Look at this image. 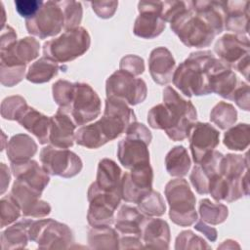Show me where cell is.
<instances>
[{"label": "cell", "instance_id": "obj_1", "mask_svg": "<svg viewBox=\"0 0 250 250\" xmlns=\"http://www.w3.org/2000/svg\"><path fill=\"white\" fill-rule=\"evenodd\" d=\"M196 120V110L189 101L182 99L171 87L163 91V104L152 107L147 114L148 124L154 129L165 130L173 141L188 137Z\"/></svg>", "mask_w": 250, "mask_h": 250}, {"label": "cell", "instance_id": "obj_2", "mask_svg": "<svg viewBox=\"0 0 250 250\" xmlns=\"http://www.w3.org/2000/svg\"><path fill=\"white\" fill-rule=\"evenodd\" d=\"M215 57L210 51L191 53L172 76L174 85L186 96L210 94L208 70Z\"/></svg>", "mask_w": 250, "mask_h": 250}, {"label": "cell", "instance_id": "obj_3", "mask_svg": "<svg viewBox=\"0 0 250 250\" xmlns=\"http://www.w3.org/2000/svg\"><path fill=\"white\" fill-rule=\"evenodd\" d=\"M172 30L188 47H207L213 41L215 32L208 22L194 12L189 1L188 6L171 21Z\"/></svg>", "mask_w": 250, "mask_h": 250}, {"label": "cell", "instance_id": "obj_4", "mask_svg": "<svg viewBox=\"0 0 250 250\" xmlns=\"http://www.w3.org/2000/svg\"><path fill=\"white\" fill-rule=\"evenodd\" d=\"M127 137L118 144V158L121 164L128 168L149 164V152L147 145L151 141V134L144 125L132 123L126 130Z\"/></svg>", "mask_w": 250, "mask_h": 250}, {"label": "cell", "instance_id": "obj_5", "mask_svg": "<svg viewBox=\"0 0 250 250\" xmlns=\"http://www.w3.org/2000/svg\"><path fill=\"white\" fill-rule=\"evenodd\" d=\"M90 46V36L83 27L68 29L60 37L47 41L43 46L45 57L58 62H66L83 55Z\"/></svg>", "mask_w": 250, "mask_h": 250}, {"label": "cell", "instance_id": "obj_6", "mask_svg": "<svg viewBox=\"0 0 250 250\" xmlns=\"http://www.w3.org/2000/svg\"><path fill=\"white\" fill-rule=\"evenodd\" d=\"M59 110L70 116L76 126L83 125L100 114L101 101L88 84L74 83L67 104Z\"/></svg>", "mask_w": 250, "mask_h": 250}, {"label": "cell", "instance_id": "obj_7", "mask_svg": "<svg viewBox=\"0 0 250 250\" xmlns=\"http://www.w3.org/2000/svg\"><path fill=\"white\" fill-rule=\"evenodd\" d=\"M165 194L170 204V218L174 223L188 226L196 220L195 197L187 181L184 179L170 181L166 186Z\"/></svg>", "mask_w": 250, "mask_h": 250}, {"label": "cell", "instance_id": "obj_8", "mask_svg": "<svg viewBox=\"0 0 250 250\" xmlns=\"http://www.w3.org/2000/svg\"><path fill=\"white\" fill-rule=\"evenodd\" d=\"M28 32L41 39L57 35L64 28V15L62 1L43 2L37 14L25 20Z\"/></svg>", "mask_w": 250, "mask_h": 250}, {"label": "cell", "instance_id": "obj_9", "mask_svg": "<svg viewBox=\"0 0 250 250\" xmlns=\"http://www.w3.org/2000/svg\"><path fill=\"white\" fill-rule=\"evenodd\" d=\"M106 95L108 99L119 100L134 105L146 99V85L144 80L135 78L133 74L118 70L106 81Z\"/></svg>", "mask_w": 250, "mask_h": 250}, {"label": "cell", "instance_id": "obj_10", "mask_svg": "<svg viewBox=\"0 0 250 250\" xmlns=\"http://www.w3.org/2000/svg\"><path fill=\"white\" fill-rule=\"evenodd\" d=\"M215 52L227 66L235 67L248 79L249 41L242 35L226 34L215 45Z\"/></svg>", "mask_w": 250, "mask_h": 250}, {"label": "cell", "instance_id": "obj_11", "mask_svg": "<svg viewBox=\"0 0 250 250\" xmlns=\"http://www.w3.org/2000/svg\"><path fill=\"white\" fill-rule=\"evenodd\" d=\"M40 159L43 169L51 175L69 178L82 169L81 159L67 148L46 146L41 150Z\"/></svg>", "mask_w": 250, "mask_h": 250}, {"label": "cell", "instance_id": "obj_12", "mask_svg": "<svg viewBox=\"0 0 250 250\" xmlns=\"http://www.w3.org/2000/svg\"><path fill=\"white\" fill-rule=\"evenodd\" d=\"M140 15L134 24V33L143 38H153L165 28V21L161 18L162 2L141 1L138 4Z\"/></svg>", "mask_w": 250, "mask_h": 250}, {"label": "cell", "instance_id": "obj_13", "mask_svg": "<svg viewBox=\"0 0 250 250\" xmlns=\"http://www.w3.org/2000/svg\"><path fill=\"white\" fill-rule=\"evenodd\" d=\"M152 170L148 165L140 166L126 173L121 180V197L127 202L139 201L151 191Z\"/></svg>", "mask_w": 250, "mask_h": 250}, {"label": "cell", "instance_id": "obj_14", "mask_svg": "<svg viewBox=\"0 0 250 250\" xmlns=\"http://www.w3.org/2000/svg\"><path fill=\"white\" fill-rule=\"evenodd\" d=\"M188 137L193 160L198 164L217 146L220 133L208 123H194Z\"/></svg>", "mask_w": 250, "mask_h": 250}, {"label": "cell", "instance_id": "obj_15", "mask_svg": "<svg viewBox=\"0 0 250 250\" xmlns=\"http://www.w3.org/2000/svg\"><path fill=\"white\" fill-rule=\"evenodd\" d=\"M39 54V43L32 37H25L6 49L1 50V65L22 66L34 60Z\"/></svg>", "mask_w": 250, "mask_h": 250}, {"label": "cell", "instance_id": "obj_16", "mask_svg": "<svg viewBox=\"0 0 250 250\" xmlns=\"http://www.w3.org/2000/svg\"><path fill=\"white\" fill-rule=\"evenodd\" d=\"M237 79L235 74L221 61L214 59L208 70V87L223 98L232 100Z\"/></svg>", "mask_w": 250, "mask_h": 250}, {"label": "cell", "instance_id": "obj_17", "mask_svg": "<svg viewBox=\"0 0 250 250\" xmlns=\"http://www.w3.org/2000/svg\"><path fill=\"white\" fill-rule=\"evenodd\" d=\"M75 123L66 113L58 110L56 115L50 118L49 142L59 148L72 146L74 141Z\"/></svg>", "mask_w": 250, "mask_h": 250}, {"label": "cell", "instance_id": "obj_18", "mask_svg": "<svg viewBox=\"0 0 250 250\" xmlns=\"http://www.w3.org/2000/svg\"><path fill=\"white\" fill-rule=\"evenodd\" d=\"M192 9L212 27L215 34L221 33L226 24L227 5L224 1H191Z\"/></svg>", "mask_w": 250, "mask_h": 250}, {"label": "cell", "instance_id": "obj_19", "mask_svg": "<svg viewBox=\"0 0 250 250\" xmlns=\"http://www.w3.org/2000/svg\"><path fill=\"white\" fill-rule=\"evenodd\" d=\"M175 67V61L164 47L154 49L149 57V71L153 80L161 85L167 84L172 80Z\"/></svg>", "mask_w": 250, "mask_h": 250}, {"label": "cell", "instance_id": "obj_20", "mask_svg": "<svg viewBox=\"0 0 250 250\" xmlns=\"http://www.w3.org/2000/svg\"><path fill=\"white\" fill-rule=\"evenodd\" d=\"M121 170L109 159H103L99 163L97 181L93 183L99 189L105 192L121 194Z\"/></svg>", "mask_w": 250, "mask_h": 250}, {"label": "cell", "instance_id": "obj_21", "mask_svg": "<svg viewBox=\"0 0 250 250\" xmlns=\"http://www.w3.org/2000/svg\"><path fill=\"white\" fill-rule=\"evenodd\" d=\"M28 132L37 137L40 144L49 142L50 119L32 107H27L17 120Z\"/></svg>", "mask_w": 250, "mask_h": 250}, {"label": "cell", "instance_id": "obj_22", "mask_svg": "<svg viewBox=\"0 0 250 250\" xmlns=\"http://www.w3.org/2000/svg\"><path fill=\"white\" fill-rule=\"evenodd\" d=\"M225 27L229 30L247 33L249 20V1H227Z\"/></svg>", "mask_w": 250, "mask_h": 250}, {"label": "cell", "instance_id": "obj_23", "mask_svg": "<svg viewBox=\"0 0 250 250\" xmlns=\"http://www.w3.org/2000/svg\"><path fill=\"white\" fill-rule=\"evenodd\" d=\"M36 150V144L27 135H16L7 145V155L12 163L27 161Z\"/></svg>", "mask_w": 250, "mask_h": 250}, {"label": "cell", "instance_id": "obj_24", "mask_svg": "<svg viewBox=\"0 0 250 250\" xmlns=\"http://www.w3.org/2000/svg\"><path fill=\"white\" fill-rule=\"evenodd\" d=\"M142 214L133 207L123 206L116 217V229L123 233L140 234L142 233V223L144 221Z\"/></svg>", "mask_w": 250, "mask_h": 250}, {"label": "cell", "instance_id": "obj_25", "mask_svg": "<svg viewBox=\"0 0 250 250\" xmlns=\"http://www.w3.org/2000/svg\"><path fill=\"white\" fill-rule=\"evenodd\" d=\"M59 68L57 62L43 57L29 66L26 79L33 83H44L56 76Z\"/></svg>", "mask_w": 250, "mask_h": 250}, {"label": "cell", "instance_id": "obj_26", "mask_svg": "<svg viewBox=\"0 0 250 250\" xmlns=\"http://www.w3.org/2000/svg\"><path fill=\"white\" fill-rule=\"evenodd\" d=\"M166 169L172 176L181 177L187 175L190 167V159L184 146H176L166 156Z\"/></svg>", "mask_w": 250, "mask_h": 250}, {"label": "cell", "instance_id": "obj_27", "mask_svg": "<svg viewBox=\"0 0 250 250\" xmlns=\"http://www.w3.org/2000/svg\"><path fill=\"white\" fill-rule=\"evenodd\" d=\"M146 242H168L169 229L160 219H144L142 223Z\"/></svg>", "mask_w": 250, "mask_h": 250}, {"label": "cell", "instance_id": "obj_28", "mask_svg": "<svg viewBox=\"0 0 250 250\" xmlns=\"http://www.w3.org/2000/svg\"><path fill=\"white\" fill-rule=\"evenodd\" d=\"M224 144L229 149H245L249 144V126L247 124H238L229 129L225 134Z\"/></svg>", "mask_w": 250, "mask_h": 250}, {"label": "cell", "instance_id": "obj_29", "mask_svg": "<svg viewBox=\"0 0 250 250\" xmlns=\"http://www.w3.org/2000/svg\"><path fill=\"white\" fill-rule=\"evenodd\" d=\"M236 110L234 107L227 103H219L211 111L210 118L213 123L219 126L221 129H227L230 127L236 121Z\"/></svg>", "mask_w": 250, "mask_h": 250}, {"label": "cell", "instance_id": "obj_30", "mask_svg": "<svg viewBox=\"0 0 250 250\" xmlns=\"http://www.w3.org/2000/svg\"><path fill=\"white\" fill-rule=\"evenodd\" d=\"M199 212L202 219L211 224H219L228 216V209L223 204H214L209 199L200 201Z\"/></svg>", "mask_w": 250, "mask_h": 250}, {"label": "cell", "instance_id": "obj_31", "mask_svg": "<svg viewBox=\"0 0 250 250\" xmlns=\"http://www.w3.org/2000/svg\"><path fill=\"white\" fill-rule=\"evenodd\" d=\"M139 207L142 212L150 216H161L165 212V204L161 195L151 190L139 201Z\"/></svg>", "mask_w": 250, "mask_h": 250}, {"label": "cell", "instance_id": "obj_32", "mask_svg": "<svg viewBox=\"0 0 250 250\" xmlns=\"http://www.w3.org/2000/svg\"><path fill=\"white\" fill-rule=\"evenodd\" d=\"M27 107L24 99L20 96H14L3 101L1 113L5 119L18 120Z\"/></svg>", "mask_w": 250, "mask_h": 250}, {"label": "cell", "instance_id": "obj_33", "mask_svg": "<svg viewBox=\"0 0 250 250\" xmlns=\"http://www.w3.org/2000/svg\"><path fill=\"white\" fill-rule=\"evenodd\" d=\"M64 15V28L72 29L78 27L82 20V5L77 1H62Z\"/></svg>", "mask_w": 250, "mask_h": 250}, {"label": "cell", "instance_id": "obj_34", "mask_svg": "<svg viewBox=\"0 0 250 250\" xmlns=\"http://www.w3.org/2000/svg\"><path fill=\"white\" fill-rule=\"evenodd\" d=\"M21 207L12 195L1 199V227L11 224L20 217Z\"/></svg>", "mask_w": 250, "mask_h": 250}, {"label": "cell", "instance_id": "obj_35", "mask_svg": "<svg viewBox=\"0 0 250 250\" xmlns=\"http://www.w3.org/2000/svg\"><path fill=\"white\" fill-rule=\"evenodd\" d=\"M43 1L38 0H17L15 2L17 12L25 20L34 17L41 8Z\"/></svg>", "mask_w": 250, "mask_h": 250}, {"label": "cell", "instance_id": "obj_36", "mask_svg": "<svg viewBox=\"0 0 250 250\" xmlns=\"http://www.w3.org/2000/svg\"><path fill=\"white\" fill-rule=\"evenodd\" d=\"M120 68L121 70L127 71L131 74L139 75L144 72L145 65H144V61L143 59L137 57V56H127L122 59L120 62Z\"/></svg>", "mask_w": 250, "mask_h": 250}, {"label": "cell", "instance_id": "obj_37", "mask_svg": "<svg viewBox=\"0 0 250 250\" xmlns=\"http://www.w3.org/2000/svg\"><path fill=\"white\" fill-rule=\"evenodd\" d=\"M95 13L103 19L111 18L118 6L117 1H102V2H92L91 3Z\"/></svg>", "mask_w": 250, "mask_h": 250}, {"label": "cell", "instance_id": "obj_38", "mask_svg": "<svg viewBox=\"0 0 250 250\" xmlns=\"http://www.w3.org/2000/svg\"><path fill=\"white\" fill-rule=\"evenodd\" d=\"M232 100L238 104L239 107L243 108L244 110L249 109V87L247 84L241 85L238 89H235Z\"/></svg>", "mask_w": 250, "mask_h": 250}, {"label": "cell", "instance_id": "obj_39", "mask_svg": "<svg viewBox=\"0 0 250 250\" xmlns=\"http://www.w3.org/2000/svg\"><path fill=\"white\" fill-rule=\"evenodd\" d=\"M1 50L6 49L12 44H14L17 40V34L15 33L14 29L10 26L2 27L1 30Z\"/></svg>", "mask_w": 250, "mask_h": 250}, {"label": "cell", "instance_id": "obj_40", "mask_svg": "<svg viewBox=\"0 0 250 250\" xmlns=\"http://www.w3.org/2000/svg\"><path fill=\"white\" fill-rule=\"evenodd\" d=\"M1 185H2V190L1 192L3 193L6 189V186L9 185V182H10V174H9V171H8V168L5 166L4 163L1 164Z\"/></svg>", "mask_w": 250, "mask_h": 250}, {"label": "cell", "instance_id": "obj_41", "mask_svg": "<svg viewBox=\"0 0 250 250\" xmlns=\"http://www.w3.org/2000/svg\"><path fill=\"white\" fill-rule=\"evenodd\" d=\"M194 228H195V229H197L198 230H200V231H202V232L206 233V235H207L210 239L214 240V239H213V237H212L211 235H213V236L216 238V230H215L214 229H210V228H208L207 226H205L204 224H202V222H199V223H198Z\"/></svg>", "mask_w": 250, "mask_h": 250}]
</instances>
